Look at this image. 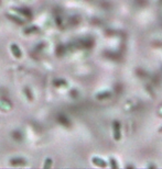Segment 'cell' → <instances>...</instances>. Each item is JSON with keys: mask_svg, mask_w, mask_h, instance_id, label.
Masks as SVG:
<instances>
[{"mask_svg": "<svg viewBox=\"0 0 162 169\" xmlns=\"http://www.w3.org/2000/svg\"><path fill=\"white\" fill-rule=\"evenodd\" d=\"M10 50H11V53H12V55H14L16 58H20L21 56H22V52H21L20 47L17 45V44H11L10 45Z\"/></svg>", "mask_w": 162, "mask_h": 169, "instance_id": "6da1fadb", "label": "cell"}, {"mask_svg": "<svg viewBox=\"0 0 162 169\" xmlns=\"http://www.w3.org/2000/svg\"><path fill=\"white\" fill-rule=\"evenodd\" d=\"M11 108H12V104L10 103L9 101L5 100V99H1V100H0V109H1V110L9 111V110H11Z\"/></svg>", "mask_w": 162, "mask_h": 169, "instance_id": "7a4b0ae2", "label": "cell"}]
</instances>
